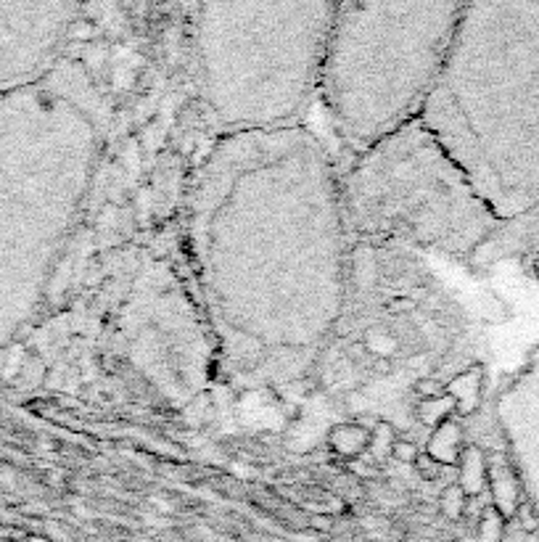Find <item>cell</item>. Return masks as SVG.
I'll return each instance as SVG.
<instances>
[{"mask_svg":"<svg viewBox=\"0 0 539 542\" xmlns=\"http://www.w3.org/2000/svg\"><path fill=\"white\" fill-rule=\"evenodd\" d=\"M394 442H397V434L391 429L386 421H375L373 426V437H370V452H373V460H386L391 458V447H394Z\"/></svg>","mask_w":539,"mask_h":542,"instance_id":"5bb4252c","label":"cell"},{"mask_svg":"<svg viewBox=\"0 0 539 542\" xmlns=\"http://www.w3.org/2000/svg\"><path fill=\"white\" fill-rule=\"evenodd\" d=\"M465 503H468V497H465V492L460 489V484H447L444 489H442V495H439V511L447 516V519H460L465 511Z\"/></svg>","mask_w":539,"mask_h":542,"instance_id":"9a60e30c","label":"cell"},{"mask_svg":"<svg viewBox=\"0 0 539 542\" xmlns=\"http://www.w3.org/2000/svg\"><path fill=\"white\" fill-rule=\"evenodd\" d=\"M349 241L407 243L447 257H474L500 228L457 161L410 122L338 169Z\"/></svg>","mask_w":539,"mask_h":542,"instance_id":"8992f818","label":"cell"},{"mask_svg":"<svg viewBox=\"0 0 539 542\" xmlns=\"http://www.w3.org/2000/svg\"><path fill=\"white\" fill-rule=\"evenodd\" d=\"M465 450V442H463V426L457 421H444L442 426L431 431V437H428V445H426V452L431 458L442 463V466H457V460L463 455Z\"/></svg>","mask_w":539,"mask_h":542,"instance_id":"7c38bea8","label":"cell"},{"mask_svg":"<svg viewBox=\"0 0 539 542\" xmlns=\"http://www.w3.org/2000/svg\"><path fill=\"white\" fill-rule=\"evenodd\" d=\"M481 386H484V365H471L452 376L444 383V394H449L455 400V413L457 415H474L481 405Z\"/></svg>","mask_w":539,"mask_h":542,"instance_id":"9c48e42d","label":"cell"},{"mask_svg":"<svg viewBox=\"0 0 539 542\" xmlns=\"http://www.w3.org/2000/svg\"><path fill=\"white\" fill-rule=\"evenodd\" d=\"M354 474V479H375V466H368V463H363V460L357 458L352 460V468H349Z\"/></svg>","mask_w":539,"mask_h":542,"instance_id":"ffe728a7","label":"cell"},{"mask_svg":"<svg viewBox=\"0 0 539 542\" xmlns=\"http://www.w3.org/2000/svg\"><path fill=\"white\" fill-rule=\"evenodd\" d=\"M349 243L338 169L315 132L217 138L183 206L188 278L217 373L235 389L301 381L341 318Z\"/></svg>","mask_w":539,"mask_h":542,"instance_id":"6da1fadb","label":"cell"},{"mask_svg":"<svg viewBox=\"0 0 539 542\" xmlns=\"http://www.w3.org/2000/svg\"><path fill=\"white\" fill-rule=\"evenodd\" d=\"M112 106L80 61L0 95V346L46 294L101 164Z\"/></svg>","mask_w":539,"mask_h":542,"instance_id":"7a4b0ae2","label":"cell"},{"mask_svg":"<svg viewBox=\"0 0 539 542\" xmlns=\"http://www.w3.org/2000/svg\"><path fill=\"white\" fill-rule=\"evenodd\" d=\"M420 122L500 223L539 206V3H463Z\"/></svg>","mask_w":539,"mask_h":542,"instance_id":"3957f363","label":"cell"},{"mask_svg":"<svg viewBox=\"0 0 539 542\" xmlns=\"http://www.w3.org/2000/svg\"><path fill=\"white\" fill-rule=\"evenodd\" d=\"M412 468H415V474H418L423 482H439V479H442V471H444V466L437 463L428 452H420L418 460L412 463Z\"/></svg>","mask_w":539,"mask_h":542,"instance_id":"e0dca14e","label":"cell"},{"mask_svg":"<svg viewBox=\"0 0 539 542\" xmlns=\"http://www.w3.org/2000/svg\"><path fill=\"white\" fill-rule=\"evenodd\" d=\"M457 484L465 497H479L489 487V458L479 445H465L457 460Z\"/></svg>","mask_w":539,"mask_h":542,"instance_id":"30bf717a","label":"cell"},{"mask_svg":"<svg viewBox=\"0 0 539 542\" xmlns=\"http://www.w3.org/2000/svg\"><path fill=\"white\" fill-rule=\"evenodd\" d=\"M502 526H505V519H502L492 505L484 508L481 521H479V542H500L502 540Z\"/></svg>","mask_w":539,"mask_h":542,"instance_id":"2e32d148","label":"cell"},{"mask_svg":"<svg viewBox=\"0 0 539 542\" xmlns=\"http://www.w3.org/2000/svg\"><path fill=\"white\" fill-rule=\"evenodd\" d=\"M463 3H338L317 98L352 156L420 119L447 61Z\"/></svg>","mask_w":539,"mask_h":542,"instance_id":"5b68a950","label":"cell"},{"mask_svg":"<svg viewBox=\"0 0 539 542\" xmlns=\"http://www.w3.org/2000/svg\"><path fill=\"white\" fill-rule=\"evenodd\" d=\"M418 418L423 426L434 431L437 426H442L444 421H449L455 415V400L449 394H439V397H431V400H420L418 402Z\"/></svg>","mask_w":539,"mask_h":542,"instance_id":"4fadbf2b","label":"cell"},{"mask_svg":"<svg viewBox=\"0 0 539 542\" xmlns=\"http://www.w3.org/2000/svg\"><path fill=\"white\" fill-rule=\"evenodd\" d=\"M117 341L140 381L169 408H188L217 371V352L201 309L161 265L140 275L130 299L122 304Z\"/></svg>","mask_w":539,"mask_h":542,"instance_id":"52a82bcc","label":"cell"},{"mask_svg":"<svg viewBox=\"0 0 539 542\" xmlns=\"http://www.w3.org/2000/svg\"><path fill=\"white\" fill-rule=\"evenodd\" d=\"M336 6L328 0L191 6V72L220 138L301 124L317 98Z\"/></svg>","mask_w":539,"mask_h":542,"instance_id":"277c9868","label":"cell"},{"mask_svg":"<svg viewBox=\"0 0 539 542\" xmlns=\"http://www.w3.org/2000/svg\"><path fill=\"white\" fill-rule=\"evenodd\" d=\"M418 455H420L418 442L405 440V437H397L394 447H391V458L400 460V463H405V466H412V463L418 460Z\"/></svg>","mask_w":539,"mask_h":542,"instance_id":"ac0fdd59","label":"cell"},{"mask_svg":"<svg viewBox=\"0 0 539 542\" xmlns=\"http://www.w3.org/2000/svg\"><path fill=\"white\" fill-rule=\"evenodd\" d=\"M534 272H537V278H539V252H537V257H534Z\"/></svg>","mask_w":539,"mask_h":542,"instance_id":"44dd1931","label":"cell"},{"mask_svg":"<svg viewBox=\"0 0 539 542\" xmlns=\"http://www.w3.org/2000/svg\"><path fill=\"white\" fill-rule=\"evenodd\" d=\"M492 492V508L502 519H511L521 508V482L513 466L502 463L500 458H489V487Z\"/></svg>","mask_w":539,"mask_h":542,"instance_id":"ba28073f","label":"cell"},{"mask_svg":"<svg viewBox=\"0 0 539 542\" xmlns=\"http://www.w3.org/2000/svg\"><path fill=\"white\" fill-rule=\"evenodd\" d=\"M415 392H418L423 400H431V397L444 394V383H439L437 378H423V381L415 383Z\"/></svg>","mask_w":539,"mask_h":542,"instance_id":"d6986e66","label":"cell"},{"mask_svg":"<svg viewBox=\"0 0 539 542\" xmlns=\"http://www.w3.org/2000/svg\"><path fill=\"white\" fill-rule=\"evenodd\" d=\"M370 437H373V426H365V423L360 421H349V423H338V426H333V429L328 431V445H331V450H333L338 458L357 460L368 452Z\"/></svg>","mask_w":539,"mask_h":542,"instance_id":"8fae6325","label":"cell"}]
</instances>
